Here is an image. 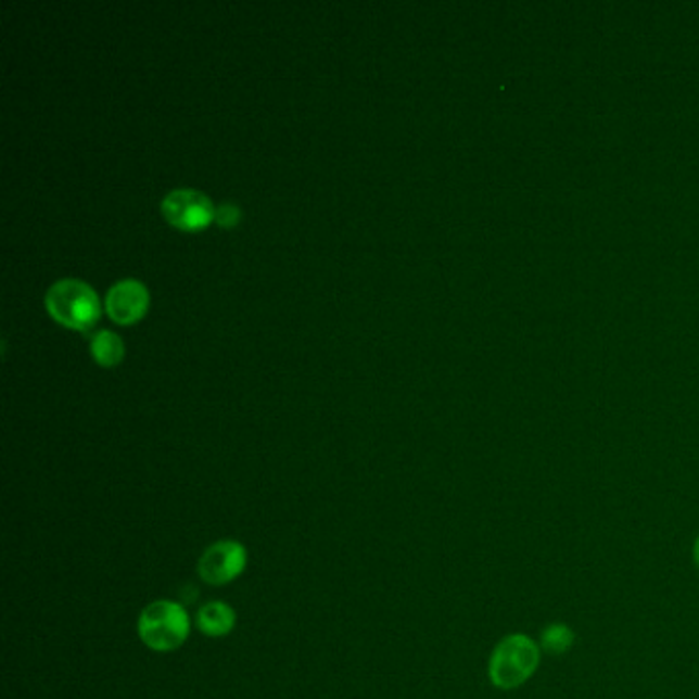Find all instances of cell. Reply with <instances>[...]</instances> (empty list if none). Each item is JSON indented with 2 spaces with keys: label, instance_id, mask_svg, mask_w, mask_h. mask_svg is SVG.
I'll list each match as a JSON object with an SVG mask.
<instances>
[{
  "label": "cell",
  "instance_id": "277c9868",
  "mask_svg": "<svg viewBox=\"0 0 699 699\" xmlns=\"http://www.w3.org/2000/svg\"><path fill=\"white\" fill-rule=\"evenodd\" d=\"M246 548L237 539H220L203 550L198 560V574L212 587H224L237 581L246 569Z\"/></svg>",
  "mask_w": 699,
  "mask_h": 699
},
{
  "label": "cell",
  "instance_id": "ba28073f",
  "mask_svg": "<svg viewBox=\"0 0 699 699\" xmlns=\"http://www.w3.org/2000/svg\"><path fill=\"white\" fill-rule=\"evenodd\" d=\"M91 353L99 366L111 368L124 359V343L115 332H94L91 339Z\"/></svg>",
  "mask_w": 699,
  "mask_h": 699
},
{
  "label": "cell",
  "instance_id": "9c48e42d",
  "mask_svg": "<svg viewBox=\"0 0 699 699\" xmlns=\"http://www.w3.org/2000/svg\"><path fill=\"white\" fill-rule=\"evenodd\" d=\"M574 646V632L567 624H552L542 632L539 648L548 654L560 657L567 654Z\"/></svg>",
  "mask_w": 699,
  "mask_h": 699
},
{
  "label": "cell",
  "instance_id": "7a4b0ae2",
  "mask_svg": "<svg viewBox=\"0 0 699 699\" xmlns=\"http://www.w3.org/2000/svg\"><path fill=\"white\" fill-rule=\"evenodd\" d=\"M191 618L187 609L168 599L148 603L138 618V636L154 652H173L187 643Z\"/></svg>",
  "mask_w": 699,
  "mask_h": 699
},
{
  "label": "cell",
  "instance_id": "30bf717a",
  "mask_svg": "<svg viewBox=\"0 0 699 699\" xmlns=\"http://www.w3.org/2000/svg\"><path fill=\"white\" fill-rule=\"evenodd\" d=\"M214 220L220 224L221 228H234L240 220L239 205L234 203H221L216 207Z\"/></svg>",
  "mask_w": 699,
  "mask_h": 699
},
{
  "label": "cell",
  "instance_id": "6da1fadb",
  "mask_svg": "<svg viewBox=\"0 0 699 699\" xmlns=\"http://www.w3.org/2000/svg\"><path fill=\"white\" fill-rule=\"evenodd\" d=\"M542 661V648L525 634L505 636L488 661V677L498 689L509 691L530 682Z\"/></svg>",
  "mask_w": 699,
  "mask_h": 699
},
{
  "label": "cell",
  "instance_id": "5b68a950",
  "mask_svg": "<svg viewBox=\"0 0 699 699\" xmlns=\"http://www.w3.org/2000/svg\"><path fill=\"white\" fill-rule=\"evenodd\" d=\"M161 207L166 220L187 232L202 230L214 220L216 214V207L212 205L209 198L198 189H175L166 195Z\"/></svg>",
  "mask_w": 699,
  "mask_h": 699
},
{
  "label": "cell",
  "instance_id": "8fae6325",
  "mask_svg": "<svg viewBox=\"0 0 699 699\" xmlns=\"http://www.w3.org/2000/svg\"><path fill=\"white\" fill-rule=\"evenodd\" d=\"M694 560H696V564L699 567V537L696 539V546H694Z\"/></svg>",
  "mask_w": 699,
  "mask_h": 699
},
{
  "label": "cell",
  "instance_id": "3957f363",
  "mask_svg": "<svg viewBox=\"0 0 699 699\" xmlns=\"http://www.w3.org/2000/svg\"><path fill=\"white\" fill-rule=\"evenodd\" d=\"M48 313L74 331H89L101 316V304L89 283L60 279L46 294Z\"/></svg>",
  "mask_w": 699,
  "mask_h": 699
},
{
  "label": "cell",
  "instance_id": "8992f818",
  "mask_svg": "<svg viewBox=\"0 0 699 699\" xmlns=\"http://www.w3.org/2000/svg\"><path fill=\"white\" fill-rule=\"evenodd\" d=\"M148 304H150V294L147 285L138 279L117 281L115 285H111L105 297L107 313L119 325H131L140 320L147 313Z\"/></svg>",
  "mask_w": 699,
  "mask_h": 699
},
{
  "label": "cell",
  "instance_id": "52a82bcc",
  "mask_svg": "<svg viewBox=\"0 0 699 699\" xmlns=\"http://www.w3.org/2000/svg\"><path fill=\"white\" fill-rule=\"evenodd\" d=\"M237 626V611L221 601H207L198 611V627L209 638H224Z\"/></svg>",
  "mask_w": 699,
  "mask_h": 699
}]
</instances>
